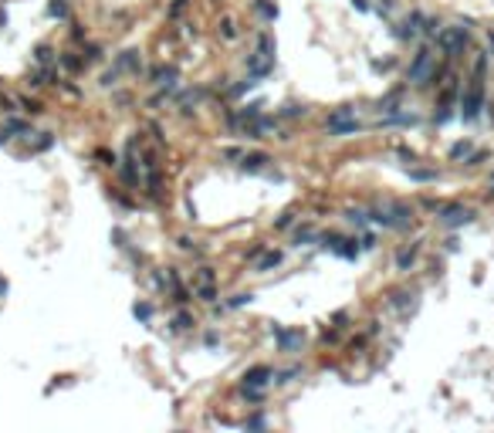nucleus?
Listing matches in <instances>:
<instances>
[{
    "instance_id": "f257e3e1",
    "label": "nucleus",
    "mask_w": 494,
    "mask_h": 433,
    "mask_svg": "<svg viewBox=\"0 0 494 433\" xmlns=\"http://www.w3.org/2000/svg\"><path fill=\"white\" fill-rule=\"evenodd\" d=\"M481 109H484V81H481V75L474 71V81L467 85V92L460 98V119H464V122H474L477 115H481Z\"/></svg>"
},
{
    "instance_id": "f03ea898",
    "label": "nucleus",
    "mask_w": 494,
    "mask_h": 433,
    "mask_svg": "<svg viewBox=\"0 0 494 433\" xmlns=\"http://www.w3.org/2000/svg\"><path fill=\"white\" fill-rule=\"evenodd\" d=\"M410 81L413 85H430L433 78H437V68H433V51L430 48H420L417 55H413V61H410Z\"/></svg>"
},
{
    "instance_id": "7ed1b4c3",
    "label": "nucleus",
    "mask_w": 494,
    "mask_h": 433,
    "mask_svg": "<svg viewBox=\"0 0 494 433\" xmlns=\"http://www.w3.org/2000/svg\"><path fill=\"white\" fill-rule=\"evenodd\" d=\"M437 44H440V51L443 55H460L464 48H467V31L464 27H440L437 31Z\"/></svg>"
},
{
    "instance_id": "20e7f679",
    "label": "nucleus",
    "mask_w": 494,
    "mask_h": 433,
    "mask_svg": "<svg viewBox=\"0 0 494 433\" xmlns=\"http://www.w3.org/2000/svg\"><path fill=\"white\" fill-rule=\"evenodd\" d=\"M437 220H440L443 227H450V230H454V227L471 224V220H474V210H471V207H460V203H454V207H443V210H440Z\"/></svg>"
},
{
    "instance_id": "39448f33",
    "label": "nucleus",
    "mask_w": 494,
    "mask_h": 433,
    "mask_svg": "<svg viewBox=\"0 0 494 433\" xmlns=\"http://www.w3.org/2000/svg\"><path fill=\"white\" fill-rule=\"evenodd\" d=\"M274 339H278V345H281V352H291L295 345H302L305 332H302V328H291V332H285V328H274Z\"/></svg>"
},
{
    "instance_id": "423d86ee",
    "label": "nucleus",
    "mask_w": 494,
    "mask_h": 433,
    "mask_svg": "<svg viewBox=\"0 0 494 433\" xmlns=\"http://www.w3.org/2000/svg\"><path fill=\"white\" fill-rule=\"evenodd\" d=\"M267 379H274V372H271L267 366H254V369H247V372H244V386H257V389H264Z\"/></svg>"
},
{
    "instance_id": "0eeeda50",
    "label": "nucleus",
    "mask_w": 494,
    "mask_h": 433,
    "mask_svg": "<svg viewBox=\"0 0 494 433\" xmlns=\"http://www.w3.org/2000/svg\"><path fill=\"white\" fill-rule=\"evenodd\" d=\"M420 24H423V17H420V14H410V17L403 20V24H399V38H417L420 34Z\"/></svg>"
},
{
    "instance_id": "6e6552de",
    "label": "nucleus",
    "mask_w": 494,
    "mask_h": 433,
    "mask_svg": "<svg viewBox=\"0 0 494 433\" xmlns=\"http://www.w3.org/2000/svg\"><path fill=\"white\" fill-rule=\"evenodd\" d=\"M328 132L332 135H352V132H359V122L356 119H339V122H328Z\"/></svg>"
},
{
    "instance_id": "1a4fd4ad",
    "label": "nucleus",
    "mask_w": 494,
    "mask_h": 433,
    "mask_svg": "<svg viewBox=\"0 0 494 433\" xmlns=\"http://www.w3.org/2000/svg\"><path fill=\"white\" fill-rule=\"evenodd\" d=\"M399 102H403V92H393V95H386V98H379V112L393 115V112L399 109Z\"/></svg>"
},
{
    "instance_id": "9d476101",
    "label": "nucleus",
    "mask_w": 494,
    "mask_h": 433,
    "mask_svg": "<svg viewBox=\"0 0 494 433\" xmlns=\"http://www.w3.org/2000/svg\"><path fill=\"white\" fill-rule=\"evenodd\" d=\"M413 261H417V247H403V250L396 254V267H399V271L413 267Z\"/></svg>"
},
{
    "instance_id": "9b49d317",
    "label": "nucleus",
    "mask_w": 494,
    "mask_h": 433,
    "mask_svg": "<svg viewBox=\"0 0 494 433\" xmlns=\"http://www.w3.org/2000/svg\"><path fill=\"white\" fill-rule=\"evenodd\" d=\"M264 163H271L264 152H254V156H244V170L247 173H257V170H264Z\"/></svg>"
},
{
    "instance_id": "f8f14e48",
    "label": "nucleus",
    "mask_w": 494,
    "mask_h": 433,
    "mask_svg": "<svg viewBox=\"0 0 494 433\" xmlns=\"http://www.w3.org/2000/svg\"><path fill=\"white\" fill-rule=\"evenodd\" d=\"M119 68H129V71H139V68H142V58H139V51H125V55L119 58Z\"/></svg>"
},
{
    "instance_id": "ddd939ff",
    "label": "nucleus",
    "mask_w": 494,
    "mask_h": 433,
    "mask_svg": "<svg viewBox=\"0 0 494 433\" xmlns=\"http://www.w3.org/2000/svg\"><path fill=\"white\" fill-rule=\"evenodd\" d=\"M278 264H281V254H278V250H267L264 257L257 261V267H254V271H261V274H264V271H271V267H278Z\"/></svg>"
},
{
    "instance_id": "4468645a",
    "label": "nucleus",
    "mask_w": 494,
    "mask_h": 433,
    "mask_svg": "<svg viewBox=\"0 0 494 433\" xmlns=\"http://www.w3.org/2000/svg\"><path fill=\"white\" fill-rule=\"evenodd\" d=\"M156 85L173 88V85H176V68H159V71H156Z\"/></svg>"
},
{
    "instance_id": "2eb2a0df",
    "label": "nucleus",
    "mask_w": 494,
    "mask_h": 433,
    "mask_svg": "<svg viewBox=\"0 0 494 433\" xmlns=\"http://www.w3.org/2000/svg\"><path fill=\"white\" fill-rule=\"evenodd\" d=\"M311 241H318V234H315V227H298V234H295V244L302 247V244H311Z\"/></svg>"
},
{
    "instance_id": "dca6fc26",
    "label": "nucleus",
    "mask_w": 494,
    "mask_h": 433,
    "mask_svg": "<svg viewBox=\"0 0 494 433\" xmlns=\"http://www.w3.org/2000/svg\"><path fill=\"white\" fill-rule=\"evenodd\" d=\"M257 115H261V102H250L247 109H241L234 115V122H247V119H257Z\"/></svg>"
},
{
    "instance_id": "f3484780",
    "label": "nucleus",
    "mask_w": 494,
    "mask_h": 433,
    "mask_svg": "<svg viewBox=\"0 0 494 433\" xmlns=\"http://www.w3.org/2000/svg\"><path fill=\"white\" fill-rule=\"evenodd\" d=\"M254 7H257V14H261L264 20H274V17H278V7H274V3H267V0H257Z\"/></svg>"
},
{
    "instance_id": "a211bd4d",
    "label": "nucleus",
    "mask_w": 494,
    "mask_h": 433,
    "mask_svg": "<svg viewBox=\"0 0 494 433\" xmlns=\"http://www.w3.org/2000/svg\"><path fill=\"white\" fill-rule=\"evenodd\" d=\"M339 119H356V109L352 105H339L335 112L328 115V122H339Z\"/></svg>"
},
{
    "instance_id": "6ab92c4d",
    "label": "nucleus",
    "mask_w": 494,
    "mask_h": 433,
    "mask_svg": "<svg viewBox=\"0 0 494 433\" xmlns=\"http://www.w3.org/2000/svg\"><path fill=\"white\" fill-rule=\"evenodd\" d=\"M257 51L267 55V58H274V41H271V34H261V38H257Z\"/></svg>"
},
{
    "instance_id": "aec40b11",
    "label": "nucleus",
    "mask_w": 494,
    "mask_h": 433,
    "mask_svg": "<svg viewBox=\"0 0 494 433\" xmlns=\"http://www.w3.org/2000/svg\"><path fill=\"white\" fill-rule=\"evenodd\" d=\"M48 14H51V17H68V7H64V0H51V3H48Z\"/></svg>"
},
{
    "instance_id": "412c9836",
    "label": "nucleus",
    "mask_w": 494,
    "mask_h": 433,
    "mask_svg": "<svg viewBox=\"0 0 494 433\" xmlns=\"http://www.w3.org/2000/svg\"><path fill=\"white\" fill-rule=\"evenodd\" d=\"M250 302H254V295H250V291H247V295H234V298L227 302V308H241V305H250Z\"/></svg>"
},
{
    "instance_id": "4be33fe9",
    "label": "nucleus",
    "mask_w": 494,
    "mask_h": 433,
    "mask_svg": "<svg viewBox=\"0 0 494 433\" xmlns=\"http://www.w3.org/2000/svg\"><path fill=\"white\" fill-rule=\"evenodd\" d=\"M467 152H471V142L464 139V142H457L454 149H450V159H460V156H467Z\"/></svg>"
},
{
    "instance_id": "5701e85b",
    "label": "nucleus",
    "mask_w": 494,
    "mask_h": 433,
    "mask_svg": "<svg viewBox=\"0 0 494 433\" xmlns=\"http://www.w3.org/2000/svg\"><path fill=\"white\" fill-rule=\"evenodd\" d=\"M410 176H413V180H420V183H427V180H437V173H433V170H410Z\"/></svg>"
},
{
    "instance_id": "b1692460",
    "label": "nucleus",
    "mask_w": 494,
    "mask_h": 433,
    "mask_svg": "<svg viewBox=\"0 0 494 433\" xmlns=\"http://www.w3.org/2000/svg\"><path fill=\"white\" fill-rule=\"evenodd\" d=\"M132 315H135V318H142V321H149L152 318V308H149V305H135Z\"/></svg>"
},
{
    "instance_id": "393cba45",
    "label": "nucleus",
    "mask_w": 494,
    "mask_h": 433,
    "mask_svg": "<svg viewBox=\"0 0 494 433\" xmlns=\"http://www.w3.org/2000/svg\"><path fill=\"white\" fill-rule=\"evenodd\" d=\"M34 58H38V64H48V61H51V48H48V44H41L38 51H34Z\"/></svg>"
},
{
    "instance_id": "a878e982",
    "label": "nucleus",
    "mask_w": 494,
    "mask_h": 433,
    "mask_svg": "<svg viewBox=\"0 0 494 433\" xmlns=\"http://www.w3.org/2000/svg\"><path fill=\"white\" fill-rule=\"evenodd\" d=\"M17 102H20V109H24V112H31V115L41 112V105H38V102H31V98H17Z\"/></svg>"
},
{
    "instance_id": "bb28decb",
    "label": "nucleus",
    "mask_w": 494,
    "mask_h": 433,
    "mask_svg": "<svg viewBox=\"0 0 494 433\" xmlns=\"http://www.w3.org/2000/svg\"><path fill=\"white\" fill-rule=\"evenodd\" d=\"M173 328H176V332L190 328V315H176V318H173Z\"/></svg>"
},
{
    "instance_id": "cd10ccee",
    "label": "nucleus",
    "mask_w": 494,
    "mask_h": 433,
    "mask_svg": "<svg viewBox=\"0 0 494 433\" xmlns=\"http://www.w3.org/2000/svg\"><path fill=\"white\" fill-rule=\"evenodd\" d=\"M413 295H406V291H399V295H393V308H406V302H410Z\"/></svg>"
},
{
    "instance_id": "c85d7f7f",
    "label": "nucleus",
    "mask_w": 494,
    "mask_h": 433,
    "mask_svg": "<svg viewBox=\"0 0 494 433\" xmlns=\"http://www.w3.org/2000/svg\"><path fill=\"white\" fill-rule=\"evenodd\" d=\"M247 427H250V430H264L267 420H264V416H250V420H247Z\"/></svg>"
},
{
    "instance_id": "c756f323",
    "label": "nucleus",
    "mask_w": 494,
    "mask_h": 433,
    "mask_svg": "<svg viewBox=\"0 0 494 433\" xmlns=\"http://www.w3.org/2000/svg\"><path fill=\"white\" fill-rule=\"evenodd\" d=\"M298 372H302V369H288V372H281V376H278V382H291Z\"/></svg>"
},
{
    "instance_id": "7c9ffc66",
    "label": "nucleus",
    "mask_w": 494,
    "mask_h": 433,
    "mask_svg": "<svg viewBox=\"0 0 494 433\" xmlns=\"http://www.w3.org/2000/svg\"><path fill=\"white\" fill-rule=\"evenodd\" d=\"M115 78H119V68H112V71H105V75H102V85H112Z\"/></svg>"
},
{
    "instance_id": "2f4dec72",
    "label": "nucleus",
    "mask_w": 494,
    "mask_h": 433,
    "mask_svg": "<svg viewBox=\"0 0 494 433\" xmlns=\"http://www.w3.org/2000/svg\"><path fill=\"white\" fill-rule=\"evenodd\" d=\"M224 38H237V31H234V20H224Z\"/></svg>"
},
{
    "instance_id": "473e14b6",
    "label": "nucleus",
    "mask_w": 494,
    "mask_h": 433,
    "mask_svg": "<svg viewBox=\"0 0 494 433\" xmlns=\"http://www.w3.org/2000/svg\"><path fill=\"white\" fill-rule=\"evenodd\" d=\"M291 220H295V213H285V217H278V227L285 230V227H291Z\"/></svg>"
},
{
    "instance_id": "72a5a7b5",
    "label": "nucleus",
    "mask_w": 494,
    "mask_h": 433,
    "mask_svg": "<svg viewBox=\"0 0 494 433\" xmlns=\"http://www.w3.org/2000/svg\"><path fill=\"white\" fill-rule=\"evenodd\" d=\"M302 112H305V109H298V105H288V109H285L288 119H291V115H302Z\"/></svg>"
},
{
    "instance_id": "f704fd0d",
    "label": "nucleus",
    "mask_w": 494,
    "mask_h": 433,
    "mask_svg": "<svg viewBox=\"0 0 494 433\" xmlns=\"http://www.w3.org/2000/svg\"><path fill=\"white\" fill-rule=\"evenodd\" d=\"M352 3H356L359 10H369V3H366V0H352Z\"/></svg>"
},
{
    "instance_id": "c9c22d12",
    "label": "nucleus",
    "mask_w": 494,
    "mask_h": 433,
    "mask_svg": "<svg viewBox=\"0 0 494 433\" xmlns=\"http://www.w3.org/2000/svg\"><path fill=\"white\" fill-rule=\"evenodd\" d=\"M3 295H7V281H0V298H3Z\"/></svg>"
},
{
    "instance_id": "e433bc0d",
    "label": "nucleus",
    "mask_w": 494,
    "mask_h": 433,
    "mask_svg": "<svg viewBox=\"0 0 494 433\" xmlns=\"http://www.w3.org/2000/svg\"><path fill=\"white\" fill-rule=\"evenodd\" d=\"M491 180H494V176H491Z\"/></svg>"
}]
</instances>
